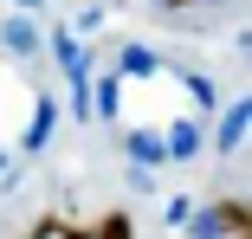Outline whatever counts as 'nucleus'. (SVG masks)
<instances>
[{
  "label": "nucleus",
  "instance_id": "1",
  "mask_svg": "<svg viewBox=\"0 0 252 239\" xmlns=\"http://www.w3.org/2000/svg\"><path fill=\"white\" fill-rule=\"evenodd\" d=\"M20 239H136V226H129V213H97V220H71V213H39Z\"/></svg>",
  "mask_w": 252,
  "mask_h": 239
}]
</instances>
